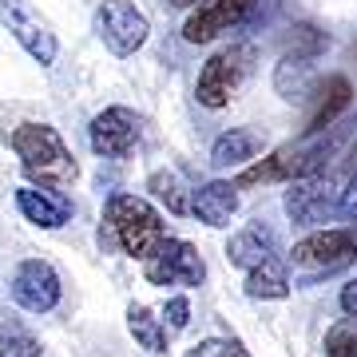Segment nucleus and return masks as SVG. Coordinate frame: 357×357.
<instances>
[{"instance_id":"a211bd4d","label":"nucleus","mask_w":357,"mask_h":357,"mask_svg":"<svg viewBox=\"0 0 357 357\" xmlns=\"http://www.w3.org/2000/svg\"><path fill=\"white\" fill-rule=\"evenodd\" d=\"M128 330L147 354H163L167 349V330H163V321H159V314L147 310V306H139V302L128 306Z\"/></svg>"},{"instance_id":"20e7f679","label":"nucleus","mask_w":357,"mask_h":357,"mask_svg":"<svg viewBox=\"0 0 357 357\" xmlns=\"http://www.w3.org/2000/svg\"><path fill=\"white\" fill-rule=\"evenodd\" d=\"M96 36L107 44L112 56H135L151 36V20L135 0H103L96 8Z\"/></svg>"},{"instance_id":"f8f14e48","label":"nucleus","mask_w":357,"mask_h":357,"mask_svg":"<svg viewBox=\"0 0 357 357\" xmlns=\"http://www.w3.org/2000/svg\"><path fill=\"white\" fill-rule=\"evenodd\" d=\"M333 211V191H330V178H294L290 191H286V215L294 222H321V218Z\"/></svg>"},{"instance_id":"aec40b11","label":"nucleus","mask_w":357,"mask_h":357,"mask_svg":"<svg viewBox=\"0 0 357 357\" xmlns=\"http://www.w3.org/2000/svg\"><path fill=\"white\" fill-rule=\"evenodd\" d=\"M310 76H314V64H310L306 52H290L286 60L278 64V76H274V88L286 96V100H302Z\"/></svg>"},{"instance_id":"393cba45","label":"nucleus","mask_w":357,"mask_h":357,"mask_svg":"<svg viewBox=\"0 0 357 357\" xmlns=\"http://www.w3.org/2000/svg\"><path fill=\"white\" fill-rule=\"evenodd\" d=\"M337 211H342L345 218H357V171L349 175V183H345L342 199H337Z\"/></svg>"},{"instance_id":"4be33fe9","label":"nucleus","mask_w":357,"mask_h":357,"mask_svg":"<svg viewBox=\"0 0 357 357\" xmlns=\"http://www.w3.org/2000/svg\"><path fill=\"white\" fill-rule=\"evenodd\" d=\"M187 357H250V354L243 349L238 337H206L195 349H187Z\"/></svg>"},{"instance_id":"f3484780","label":"nucleus","mask_w":357,"mask_h":357,"mask_svg":"<svg viewBox=\"0 0 357 357\" xmlns=\"http://www.w3.org/2000/svg\"><path fill=\"white\" fill-rule=\"evenodd\" d=\"M246 294L250 298H286L290 294V278H286V262L278 255L258 262L255 270H246Z\"/></svg>"},{"instance_id":"bb28decb","label":"nucleus","mask_w":357,"mask_h":357,"mask_svg":"<svg viewBox=\"0 0 357 357\" xmlns=\"http://www.w3.org/2000/svg\"><path fill=\"white\" fill-rule=\"evenodd\" d=\"M175 8H191V4H199V0H171Z\"/></svg>"},{"instance_id":"4468645a","label":"nucleus","mask_w":357,"mask_h":357,"mask_svg":"<svg viewBox=\"0 0 357 357\" xmlns=\"http://www.w3.org/2000/svg\"><path fill=\"white\" fill-rule=\"evenodd\" d=\"M274 255H278V238H274V230L266 222H250L227 243V258L243 270H255L258 262H266Z\"/></svg>"},{"instance_id":"1a4fd4ad","label":"nucleus","mask_w":357,"mask_h":357,"mask_svg":"<svg viewBox=\"0 0 357 357\" xmlns=\"http://www.w3.org/2000/svg\"><path fill=\"white\" fill-rule=\"evenodd\" d=\"M255 8V0H203L187 24H183V40L187 44H211L222 32H230L234 24H243V16Z\"/></svg>"},{"instance_id":"0eeeda50","label":"nucleus","mask_w":357,"mask_h":357,"mask_svg":"<svg viewBox=\"0 0 357 357\" xmlns=\"http://www.w3.org/2000/svg\"><path fill=\"white\" fill-rule=\"evenodd\" d=\"M0 24L20 40V48H24L36 64L48 68L52 60H56V52H60L56 32H52L48 20H44L28 0H0Z\"/></svg>"},{"instance_id":"b1692460","label":"nucleus","mask_w":357,"mask_h":357,"mask_svg":"<svg viewBox=\"0 0 357 357\" xmlns=\"http://www.w3.org/2000/svg\"><path fill=\"white\" fill-rule=\"evenodd\" d=\"M326 354L330 357H357V337L349 330H333L326 337Z\"/></svg>"},{"instance_id":"7ed1b4c3","label":"nucleus","mask_w":357,"mask_h":357,"mask_svg":"<svg viewBox=\"0 0 357 357\" xmlns=\"http://www.w3.org/2000/svg\"><path fill=\"white\" fill-rule=\"evenodd\" d=\"M250 68H255V48H250V44H234V48L215 52L203 64V72H199V84H195L199 103L211 107V112L227 107V103L234 100V91L246 84Z\"/></svg>"},{"instance_id":"f03ea898","label":"nucleus","mask_w":357,"mask_h":357,"mask_svg":"<svg viewBox=\"0 0 357 357\" xmlns=\"http://www.w3.org/2000/svg\"><path fill=\"white\" fill-rule=\"evenodd\" d=\"M8 147L16 151L24 175L40 187H72L79 178V163L72 159L68 143L60 139V131L48 128V123H20V128L8 131Z\"/></svg>"},{"instance_id":"5701e85b","label":"nucleus","mask_w":357,"mask_h":357,"mask_svg":"<svg viewBox=\"0 0 357 357\" xmlns=\"http://www.w3.org/2000/svg\"><path fill=\"white\" fill-rule=\"evenodd\" d=\"M159 321H163V330H187V321H191V302H187V298H171Z\"/></svg>"},{"instance_id":"412c9836","label":"nucleus","mask_w":357,"mask_h":357,"mask_svg":"<svg viewBox=\"0 0 357 357\" xmlns=\"http://www.w3.org/2000/svg\"><path fill=\"white\" fill-rule=\"evenodd\" d=\"M147 187L155 191V199H163L171 215H191V199H187V187H183V178H178L175 171H155Z\"/></svg>"},{"instance_id":"9b49d317","label":"nucleus","mask_w":357,"mask_h":357,"mask_svg":"<svg viewBox=\"0 0 357 357\" xmlns=\"http://www.w3.org/2000/svg\"><path fill=\"white\" fill-rule=\"evenodd\" d=\"M16 211L40 230H60L68 218H72L68 195L52 191V187H20V191H16Z\"/></svg>"},{"instance_id":"6e6552de","label":"nucleus","mask_w":357,"mask_h":357,"mask_svg":"<svg viewBox=\"0 0 357 357\" xmlns=\"http://www.w3.org/2000/svg\"><path fill=\"white\" fill-rule=\"evenodd\" d=\"M143 135V119L131 107H103L88 128V143L91 151L103 159H123L135 151V143Z\"/></svg>"},{"instance_id":"dca6fc26","label":"nucleus","mask_w":357,"mask_h":357,"mask_svg":"<svg viewBox=\"0 0 357 357\" xmlns=\"http://www.w3.org/2000/svg\"><path fill=\"white\" fill-rule=\"evenodd\" d=\"M349 100H354V88H349V79L345 76H333L326 79V88H321V103H318V112H314V119H310V135H318V131L333 128L337 123V115L349 107Z\"/></svg>"},{"instance_id":"2eb2a0df","label":"nucleus","mask_w":357,"mask_h":357,"mask_svg":"<svg viewBox=\"0 0 357 357\" xmlns=\"http://www.w3.org/2000/svg\"><path fill=\"white\" fill-rule=\"evenodd\" d=\"M258 151H262V135H258L255 128H230L215 139L211 163L215 167H238V163H246V159H255Z\"/></svg>"},{"instance_id":"f257e3e1","label":"nucleus","mask_w":357,"mask_h":357,"mask_svg":"<svg viewBox=\"0 0 357 357\" xmlns=\"http://www.w3.org/2000/svg\"><path fill=\"white\" fill-rule=\"evenodd\" d=\"M163 238H167L163 215L147 199H139V195H112L107 199L103 227H100V246H115L128 258L143 262V258H151V250Z\"/></svg>"},{"instance_id":"39448f33","label":"nucleus","mask_w":357,"mask_h":357,"mask_svg":"<svg viewBox=\"0 0 357 357\" xmlns=\"http://www.w3.org/2000/svg\"><path fill=\"white\" fill-rule=\"evenodd\" d=\"M143 274L151 286H203L206 262L187 238H163L151 258H143Z\"/></svg>"},{"instance_id":"423d86ee","label":"nucleus","mask_w":357,"mask_h":357,"mask_svg":"<svg viewBox=\"0 0 357 357\" xmlns=\"http://www.w3.org/2000/svg\"><path fill=\"white\" fill-rule=\"evenodd\" d=\"M8 294H13V302L28 314H48L56 310L60 302V294H64V282L56 274L48 258H24L20 266L13 270V282H8Z\"/></svg>"},{"instance_id":"ddd939ff","label":"nucleus","mask_w":357,"mask_h":357,"mask_svg":"<svg viewBox=\"0 0 357 357\" xmlns=\"http://www.w3.org/2000/svg\"><path fill=\"white\" fill-rule=\"evenodd\" d=\"M234 211H238V187L227 178H211L191 195V215L206 227H230Z\"/></svg>"},{"instance_id":"a878e982","label":"nucleus","mask_w":357,"mask_h":357,"mask_svg":"<svg viewBox=\"0 0 357 357\" xmlns=\"http://www.w3.org/2000/svg\"><path fill=\"white\" fill-rule=\"evenodd\" d=\"M342 310L357 318V278H354V282H345V286H342Z\"/></svg>"},{"instance_id":"6ab92c4d","label":"nucleus","mask_w":357,"mask_h":357,"mask_svg":"<svg viewBox=\"0 0 357 357\" xmlns=\"http://www.w3.org/2000/svg\"><path fill=\"white\" fill-rule=\"evenodd\" d=\"M0 357H40L36 333L8 310L0 314Z\"/></svg>"},{"instance_id":"9d476101","label":"nucleus","mask_w":357,"mask_h":357,"mask_svg":"<svg viewBox=\"0 0 357 357\" xmlns=\"http://www.w3.org/2000/svg\"><path fill=\"white\" fill-rule=\"evenodd\" d=\"M349 255H357L354 230H318V234H306L302 243H294L290 262L294 266H310V270H330L337 262H345Z\"/></svg>"}]
</instances>
